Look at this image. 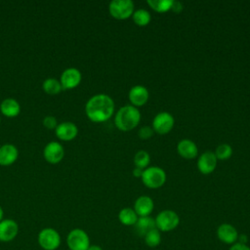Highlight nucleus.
Listing matches in <instances>:
<instances>
[{"label": "nucleus", "instance_id": "obj_34", "mask_svg": "<svg viewBox=\"0 0 250 250\" xmlns=\"http://www.w3.org/2000/svg\"><path fill=\"white\" fill-rule=\"evenodd\" d=\"M4 211H3V208L0 206V222L4 219Z\"/></svg>", "mask_w": 250, "mask_h": 250}, {"label": "nucleus", "instance_id": "obj_20", "mask_svg": "<svg viewBox=\"0 0 250 250\" xmlns=\"http://www.w3.org/2000/svg\"><path fill=\"white\" fill-rule=\"evenodd\" d=\"M136 232L140 236H145L149 230L156 228L155 221L153 218L146 216V217H139L137 223L134 225Z\"/></svg>", "mask_w": 250, "mask_h": 250}, {"label": "nucleus", "instance_id": "obj_19", "mask_svg": "<svg viewBox=\"0 0 250 250\" xmlns=\"http://www.w3.org/2000/svg\"><path fill=\"white\" fill-rule=\"evenodd\" d=\"M0 111L7 117H16L21 112V105L16 99L7 98L0 104Z\"/></svg>", "mask_w": 250, "mask_h": 250}, {"label": "nucleus", "instance_id": "obj_18", "mask_svg": "<svg viewBox=\"0 0 250 250\" xmlns=\"http://www.w3.org/2000/svg\"><path fill=\"white\" fill-rule=\"evenodd\" d=\"M178 153L186 159H193L198 154V148L196 145L188 139L181 140L177 145Z\"/></svg>", "mask_w": 250, "mask_h": 250}, {"label": "nucleus", "instance_id": "obj_10", "mask_svg": "<svg viewBox=\"0 0 250 250\" xmlns=\"http://www.w3.org/2000/svg\"><path fill=\"white\" fill-rule=\"evenodd\" d=\"M43 156L50 164H57L61 162L64 156L63 146L59 142H50L43 149Z\"/></svg>", "mask_w": 250, "mask_h": 250}, {"label": "nucleus", "instance_id": "obj_35", "mask_svg": "<svg viewBox=\"0 0 250 250\" xmlns=\"http://www.w3.org/2000/svg\"><path fill=\"white\" fill-rule=\"evenodd\" d=\"M0 123H1V118H0Z\"/></svg>", "mask_w": 250, "mask_h": 250}, {"label": "nucleus", "instance_id": "obj_23", "mask_svg": "<svg viewBox=\"0 0 250 250\" xmlns=\"http://www.w3.org/2000/svg\"><path fill=\"white\" fill-rule=\"evenodd\" d=\"M132 18L134 22L139 26L147 25L151 20V16L149 12L145 9H138L137 11H134Z\"/></svg>", "mask_w": 250, "mask_h": 250}, {"label": "nucleus", "instance_id": "obj_2", "mask_svg": "<svg viewBox=\"0 0 250 250\" xmlns=\"http://www.w3.org/2000/svg\"><path fill=\"white\" fill-rule=\"evenodd\" d=\"M141 121V112L134 105H124L118 109L114 117L115 126L123 132L131 131L139 125Z\"/></svg>", "mask_w": 250, "mask_h": 250}, {"label": "nucleus", "instance_id": "obj_1", "mask_svg": "<svg viewBox=\"0 0 250 250\" xmlns=\"http://www.w3.org/2000/svg\"><path fill=\"white\" fill-rule=\"evenodd\" d=\"M114 102L105 94H97L91 97L85 105L87 117L96 123L107 121L114 112Z\"/></svg>", "mask_w": 250, "mask_h": 250}, {"label": "nucleus", "instance_id": "obj_16", "mask_svg": "<svg viewBox=\"0 0 250 250\" xmlns=\"http://www.w3.org/2000/svg\"><path fill=\"white\" fill-rule=\"evenodd\" d=\"M154 208V203L151 197L147 195L139 196L134 203V210L139 217H146L151 214Z\"/></svg>", "mask_w": 250, "mask_h": 250}, {"label": "nucleus", "instance_id": "obj_5", "mask_svg": "<svg viewBox=\"0 0 250 250\" xmlns=\"http://www.w3.org/2000/svg\"><path fill=\"white\" fill-rule=\"evenodd\" d=\"M141 179L146 188L154 189L164 185L166 181V173L162 168L157 166L147 167L144 170Z\"/></svg>", "mask_w": 250, "mask_h": 250}, {"label": "nucleus", "instance_id": "obj_24", "mask_svg": "<svg viewBox=\"0 0 250 250\" xmlns=\"http://www.w3.org/2000/svg\"><path fill=\"white\" fill-rule=\"evenodd\" d=\"M147 5L157 13H165L171 10L173 0H147Z\"/></svg>", "mask_w": 250, "mask_h": 250}, {"label": "nucleus", "instance_id": "obj_9", "mask_svg": "<svg viewBox=\"0 0 250 250\" xmlns=\"http://www.w3.org/2000/svg\"><path fill=\"white\" fill-rule=\"evenodd\" d=\"M82 79V75L79 69L76 67L65 68L60 77V82L62 90H70L76 88Z\"/></svg>", "mask_w": 250, "mask_h": 250}, {"label": "nucleus", "instance_id": "obj_28", "mask_svg": "<svg viewBox=\"0 0 250 250\" xmlns=\"http://www.w3.org/2000/svg\"><path fill=\"white\" fill-rule=\"evenodd\" d=\"M154 134V131L151 126H143L138 131V136L141 140H148L150 139Z\"/></svg>", "mask_w": 250, "mask_h": 250}, {"label": "nucleus", "instance_id": "obj_6", "mask_svg": "<svg viewBox=\"0 0 250 250\" xmlns=\"http://www.w3.org/2000/svg\"><path fill=\"white\" fill-rule=\"evenodd\" d=\"M156 229L159 231L167 232L174 230L180 224L179 215L173 210H163L154 219Z\"/></svg>", "mask_w": 250, "mask_h": 250}, {"label": "nucleus", "instance_id": "obj_30", "mask_svg": "<svg viewBox=\"0 0 250 250\" xmlns=\"http://www.w3.org/2000/svg\"><path fill=\"white\" fill-rule=\"evenodd\" d=\"M229 250H250V247L246 243L241 242H235L232 244Z\"/></svg>", "mask_w": 250, "mask_h": 250}, {"label": "nucleus", "instance_id": "obj_15", "mask_svg": "<svg viewBox=\"0 0 250 250\" xmlns=\"http://www.w3.org/2000/svg\"><path fill=\"white\" fill-rule=\"evenodd\" d=\"M129 101L131 102L132 105L138 107L142 106L146 104L148 100V91L145 86L136 85L133 86L128 94Z\"/></svg>", "mask_w": 250, "mask_h": 250}, {"label": "nucleus", "instance_id": "obj_13", "mask_svg": "<svg viewBox=\"0 0 250 250\" xmlns=\"http://www.w3.org/2000/svg\"><path fill=\"white\" fill-rule=\"evenodd\" d=\"M217 157L213 151L203 152L197 160V169L204 175L211 174L217 166Z\"/></svg>", "mask_w": 250, "mask_h": 250}, {"label": "nucleus", "instance_id": "obj_22", "mask_svg": "<svg viewBox=\"0 0 250 250\" xmlns=\"http://www.w3.org/2000/svg\"><path fill=\"white\" fill-rule=\"evenodd\" d=\"M42 88L46 94L52 95V96L60 94L61 91L62 90L60 80L53 77L45 79L42 84Z\"/></svg>", "mask_w": 250, "mask_h": 250}, {"label": "nucleus", "instance_id": "obj_25", "mask_svg": "<svg viewBox=\"0 0 250 250\" xmlns=\"http://www.w3.org/2000/svg\"><path fill=\"white\" fill-rule=\"evenodd\" d=\"M144 238H145L146 244L148 247L154 248V247H157L160 244V242H161V233L155 228V229L149 230L147 233H146Z\"/></svg>", "mask_w": 250, "mask_h": 250}, {"label": "nucleus", "instance_id": "obj_29", "mask_svg": "<svg viewBox=\"0 0 250 250\" xmlns=\"http://www.w3.org/2000/svg\"><path fill=\"white\" fill-rule=\"evenodd\" d=\"M43 125L45 128L52 130V129H56V127L58 126V122L55 116L47 115L43 118Z\"/></svg>", "mask_w": 250, "mask_h": 250}, {"label": "nucleus", "instance_id": "obj_11", "mask_svg": "<svg viewBox=\"0 0 250 250\" xmlns=\"http://www.w3.org/2000/svg\"><path fill=\"white\" fill-rule=\"evenodd\" d=\"M19 233V225L13 219H3L0 222V241L11 242Z\"/></svg>", "mask_w": 250, "mask_h": 250}, {"label": "nucleus", "instance_id": "obj_7", "mask_svg": "<svg viewBox=\"0 0 250 250\" xmlns=\"http://www.w3.org/2000/svg\"><path fill=\"white\" fill-rule=\"evenodd\" d=\"M108 11L116 20H126L134 13V3L131 0H112L108 5Z\"/></svg>", "mask_w": 250, "mask_h": 250}, {"label": "nucleus", "instance_id": "obj_8", "mask_svg": "<svg viewBox=\"0 0 250 250\" xmlns=\"http://www.w3.org/2000/svg\"><path fill=\"white\" fill-rule=\"evenodd\" d=\"M175 123V119L173 115L169 112L163 111L157 113L153 120H152V129L154 133H157L159 135H166L168 134Z\"/></svg>", "mask_w": 250, "mask_h": 250}, {"label": "nucleus", "instance_id": "obj_27", "mask_svg": "<svg viewBox=\"0 0 250 250\" xmlns=\"http://www.w3.org/2000/svg\"><path fill=\"white\" fill-rule=\"evenodd\" d=\"M214 153H215L217 159H219V160H227V159H229L231 156L232 148L228 144H222V145L217 146V148H216Z\"/></svg>", "mask_w": 250, "mask_h": 250}, {"label": "nucleus", "instance_id": "obj_4", "mask_svg": "<svg viewBox=\"0 0 250 250\" xmlns=\"http://www.w3.org/2000/svg\"><path fill=\"white\" fill-rule=\"evenodd\" d=\"M65 242L69 250H87L91 245L89 234L79 228L72 229L67 233Z\"/></svg>", "mask_w": 250, "mask_h": 250}, {"label": "nucleus", "instance_id": "obj_21", "mask_svg": "<svg viewBox=\"0 0 250 250\" xmlns=\"http://www.w3.org/2000/svg\"><path fill=\"white\" fill-rule=\"evenodd\" d=\"M139 219V216L133 208L125 207L118 213V220L124 226H134Z\"/></svg>", "mask_w": 250, "mask_h": 250}, {"label": "nucleus", "instance_id": "obj_14", "mask_svg": "<svg viewBox=\"0 0 250 250\" xmlns=\"http://www.w3.org/2000/svg\"><path fill=\"white\" fill-rule=\"evenodd\" d=\"M55 134L58 139L68 142L73 140L77 136L78 128L73 122L64 121L58 124L55 129Z\"/></svg>", "mask_w": 250, "mask_h": 250}, {"label": "nucleus", "instance_id": "obj_31", "mask_svg": "<svg viewBox=\"0 0 250 250\" xmlns=\"http://www.w3.org/2000/svg\"><path fill=\"white\" fill-rule=\"evenodd\" d=\"M183 5L181 2L179 1H173L172 3V7H171V10L174 12V13H181L183 11Z\"/></svg>", "mask_w": 250, "mask_h": 250}, {"label": "nucleus", "instance_id": "obj_33", "mask_svg": "<svg viewBox=\"0 0 250 250\" xmlns=\"http://www.w3.org/2000/svg\"><path fill=\"white\" fill-rule=\"evenodd\" d=\"M87 250H103V248L100 245L97 244H91Z\"/></svg>", "mask_w": 250, "mask_h": 250}, {"label": "nucleus", "instance_id": "obj_12", "mask_svg": "<svg viewBox=\"0 0 250 250\" xmlns=\"http://www.w3.org/2000/svg\"><path fill=\"white\" fill-rule=\"evenodd\" d=\"M217 236L220 241L232 245L238 240V231L237 229L230 224L224 223L220 225L217 229Z\"/></svg>", "mask_w": 250, "mask_h": 250}, {"label": "nucleus", "instance_id": "obj_3", "mask_svg": "<svg viewBox=\"0 0 250 250\" xmlns=\"http://www.w3.org/2000/svg\"><path fill=\"white\" fill-rule=\"evenodd\" d=\"M38 245L43 250H57L62 243L60 232L54 228H44L37 235Z\"/></svg>", "mask_w": 250, "mask_h": 250}, {"label": "nucleus", "instance_id": "obj_17", "mask_svg": "<svg viewBox=\"0 0 250 250\" xmlns=\"http://www.w3.org/2000/svg\"><path fill=\"white\" fill-rule=\"evenodd\" d=\"M19 156V150L16 146L12 144H5L0 146V165L10 166Z\"/></svg>", "mask_w": 250, "mask_h": 250}, {"label": "nucleus", "instance_id": "obj_32", "mask_svg": "<svg viewBox=\"0 0 250 250\" xmlns=\"http://www.w3.org/2000/svg\"><path fill=\"white\" fill-rule=\"evenodd\" d=\"M143 172H144L143 169L138 168V167H135L134 170H133V175H134L135 177H137V178H141L142 175H143Z\"/></svg>", "mask_w": 250, "mask_h": 250}, {"label": "nucleus", "instance_id": "obj_26", "mask_svg": "<svg viewBox=\"0 0 250 250\" xmlns=\"http://www.w3.org/2000/svg\"><path fill=\"white\" fill-rule=\"evenodd\" d=\"M149 162H150V156L148 152H146V150H139L134 156L135 167L145 170L146 168H147Z\"/></svg>", "mask_w": 250, "mask_h": 250}]
</instances>
